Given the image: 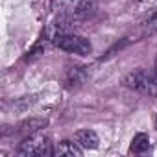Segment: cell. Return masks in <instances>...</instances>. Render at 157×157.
<instances>
[{"label":"cell","mask_w":157,"mask_h":157,"mask_svg":"<svg viewBox=\"0 0 157 157\" xmlns=\"http://www.w3.org/2000/svg\"><path fill=\"white\" fill-rule=\"evenodd\" d=\"M72 140L82 150H94V148H98V142H100L98 135L93 129H80V131H76Z\"/></svg>","instance_id":"5"},{"label":"cell","mask_w":157,"mask_h":157,"mask_svg":"<svg viewBox=\"0 0 157 157\" xmlns=\"http://www.w3.org/2000/svg\"><path fill=\"white\" fill-rule=\"evenodd\" d=\"M155 74H157V56H155Z\"/></svg>","instance_id":"10"},{"label":"cell","mask_w":157,"mask_h":157,"mask_svg":"<svg viewBox=\"0 0 157 157\" xmlns=\"http://www.w3.org/2000/svg\"><path fill=\"white\" fill-rule=\"evenodd\" d=\"M157 32V10L150 11L146 19L140 22V33L142 35H153Z\"/></svg>","instance_id":"8"},{"label":"cell","mask_w":157,"mask_h":157,"mask_svg":"<svg viewBox=\"0 0 157 157\" xmlns=\"http://www.w3.org/2000/svg\"><path fill=\"white\" fill-rule=\"evenodd\" d=\"M50 43L63 50V52H68V54H78V56H89L93 52V46L91 43L82 37V35H78L76 32H59V33H54L50 37Z\"/></svg>","instance_id":"2"},{"label":"cell","mask_w":157,"mask_h":157,"mask_svg":"<svg viewBox=\"0 0 157 157\" xmlns=\"http://www.w3.org/2000/svg\"><path fill=\"white\" fill-rule=\"evenodd\" d=\"M124 85L128 89H133L144 96H155L157 94V74L155 70L150 72V70H135L131 74L126 76V80H124Z\"/></svg>","instance_id":"3"},{"label":"cell","mask_w":157,"mask_h":157,"mask_svg":"<svg viewBox=\"0 0 157 157\" xmlns=\"http://www.w3.org/2000/svg\"><path fill=\"white\" fill-rule=\"evenodd\" d=\"M87 78V72L83 70V67H72L67 74V87L68 89H76L80 87Z\"/></svg>","instance_id":"7"},{"label":"cell","mask_w":157,"mask_h":157,"mask_svg":"<svg viewBox=\"0 0 157 157\" xmlns=\"http://www.w3.org/2000/svg\"><path fill=\"white\" fill-rule=\"evenodd\" d=\"M54 155L59 157H82V148L74 140H63L57 148H54Z\"/></svg>","instance_id":"6"},{"label":"cell","mask_w":157,"mask_h":157,"mask_svg":"<svg viewBox=\"0 0 157 157\" xmlns=\"http://www.w3.org/2000/svg\"><path fill=\"white\" fill-rule=\"evenodd\" d=\"M148 148H150L148 135H146V133H137V135L133 137V140H131L129 151H131V153H144Z\"/></svg>","instance_id":"9"},{"label":"cell","mask_w":157,"mask_h":157,"mask_svg":"<svg viewBox=\"0 0 157 157\" xmlns=\"http://www.w3.org/2000/svg\"><path fill=\"white\" fill-rule=\"evenodd\" d=\"M19 155H22V157H48V155H54V146L46 135H32L21 142Z\"/></svg>","instance_id":"4"},{"label":"cell","mask_w":157,"mask_h":157,"mask_svg":"<svg viewBox=\"0 0 157 157\" xmlns=\"http://www.w3.org/2000/svg\"><path fill=\"white\" fill-rule=\"evenodd\" d=\"M52 10L57 17L78 22L89 19L94 13L96 2L94 0H52Z\"/></svg>","instance_id":"1"}]
</instances>
